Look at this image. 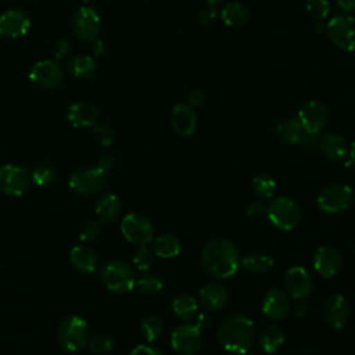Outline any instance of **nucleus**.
I'll use <instances>...</instances> for the list:
<instances>
[{
    "label": "nucleus",
    "mask_w": 355,
    "mask_h": 355,
    "mask_svg": "<svg viewBox=\"0 0 355 355\" xmlns=\"http://www.w3.org/2000/svg\"><path fill=\"white\" fill-rule=\"evenodd\" d=\"M80 1H85V3H86V1H90V0H80Z\"/></svg>",
    "instance_id": "13d9d810"
},
{
    "label": "nucleus",
    "mask_w": 355,
    "mask_h": 355,
    "mask_svg": "<svg viewBox=\"0 0 355 355\" xmlns=\"http://www.w3.org/2000/svg\"><path fill=\"white\" fill-rule=\"evenodd\" d=\"M352 191H354V197H355V189H354V190H352Z\"/></svg>",
    "instance_id": "bf43d9fd"
},
{
    "label": "nucleus",
    "mask_w": 355,
    "mask_h": 355,
    "mask_svg": "<svg viewBox=\"0 0 355 355\" xmlns=\"http://www.w3.org/2000/svg\"><path fill=\"white\" fill-rule=\"evenodd\" d=\"M304 132L305 130L302 129V126L297 118H284L276 125L277 137L287 144L298 146Z\"/></svg>",
    "instance_id": "bb28decb"
},
{
    "label": "nucleus",
    "mask_w": 355,
    "mask_h": 355,
    "mask_svg": "<svg viewBox=\"0 0 355 355\" xmlns=\"http://www.w3.org/2000/svg\"><path fill=\"white\" fill-rule=\"evenodd\" d=\"M322 312L333 329H343L349 318V305L341 294H331L324 300Z\"/></svg>",
    "instance_id": "f3484780"
},
{
    "label": "nucleus",
    "mask_w": 355,
    "mask_h": 355,
    "mask_svg": "<svg viewBox=\"0 0 355 355\" xmlns=\"http://www.w3.org/2000/svg\"><path fill=\"white\" fill-rule=\"evenodd\" d=\"M67 118L73 128H90L98 121V110L92 103H73L68 108Z\"/></svg>",
    "instance_id": "aec40b11"
},
{
    "label": "nucleus",
    "mask_w": 355,
    "mask_h": 355,
    "mask_svg": "<svg viewBox=\"0 0 355 355\" xmlns=\"http://www.w3.org/2000/svg\"><path fill=\"white\" fill-rule=\"evenodd\" d=\"M31 18L22 10H8L0 15V35L6 37H19L28 33Z\"/></svg>",
    "instance_id": "a211bd4d"
},
{
    "label": "nucleus",
    "mask_w": 355,
    "mask_h": 355,
    "mask_svg": "<svg viewBox=\"0 0 355 355\" xmlns=\"http://www.w3.org/2000/svg\"><path fill=\"white\" fill-rule=\"evenodd\" d=\"M234 355H250L248 352H241V354H234Z\"/></svg>",
    "instance_id": "4d7b16f0"
},
{
    "label": "nucleus",
    "mask_w": 355,
    "mask_h": 355,
    "mask_svg": "<svg viewBox=\"0 0 355 355\" xmlns=\"http://www.w3.org/2000/svg\"><path fill=\"white\" fill-rule=\"evenodd\" d=\"M73 32L83 42H94L100 32V17L92 7L83 6L73 14Z\"/></svg>",
    "instance_id": "4468645a"
},
{
    "label": "nucleus",
    "mask_w": 355,
    "mask_h": 355,
    "mask_svg": "<svg viewBox=\"0 0 355 355\" xmlns=\"http://www.w3.org/2000/svg\"><path fill=\"white\" fill-rule=\"evenodd\" d=\"M53 54L55 58H64L65 55L69 54V42L68 40H58L55 44H54V49H53Z\"/></svg>",
    "instance_id": "de8ad7c7"
},
{
    "label": "nucleus",
    "mask_w": 355,
    "mask_h": 355,
    "mask_svg": "<svg viewBox=\"0 0 355 355\" xmlns=\"http://www.w3.org/2000/svg\"><path fill=\"white\" fill-rule=\"evenodd\" d=\"M121 200L114 193H104L96 201V215L101 222H112L121 214Z\"/></svg>",
    "instance_id": "393cba45"
},
{
    "label": "nucleus",
    "mask_w": 355,
    "mask_h": 355,
    "mask_svg": "<svg viewBox=\"0 0 355 355\" xmlns=\"http://www.w3.org/2000/svg\"><path fill=\"white\" fill-rule=\"evenodd\" d=\"M337 4L340 6L341 10L347 11V12L355 11V0H337Z\"/></svg>",
    "instance_id": "603ef678"
},
{
    "label": "nucleus",
    "mask_w": 355,
    "mask_h": 355,
    "mask_svg": "<svg viewBox=\"0 0 355 355\" xmlns=\"http://www.w3.org/2000/svg\"><path fill=\"white\" fill-rule=\"evenodd\" d=\"M301 355H308V354H301Z\"/></svg>",
    "instance_id": "680f3d73"
},
{
    "label": "nucleus",
    "mask_w": 355,
    "mask_h": 355,
    "mask_svg": "<svg viewBox=\"0 0 355 355\" xmlns=\"http://www.w3.org/2000/svg\"><path fill=\"white\" fill-rule=\"evenodd\" d=\"M71 263L82 273H93L98 266V257L87 245H75L69 252Z\"/></svg>",
    "instance_id": "b1692460"
},
{
    "label": "nucleus",
    "mask_w": 355,
    "mask_h": 355,
    "mask_svg": "<svg viewBox=\"0 0 355 355\" xmlns=\"http://www.w3.org/2000/svg\"><path fill=\"white\" fill-rule=\"evenodd\" d=\"M94 43H96V46H94V51H96V54H104V44H103V42H100V40H94Z\"/></svg>",
    "instance_id": "864d4df0"
},
{
    "label": "nucleus",
    "mask_w": 355,
    "mask_h": 355,
    "mask_svg": "<svg viewBox=\"0 0 355 355\" xmlns=\"http://www.w3.org/2000/svg\"><path fill=\"white\" fill-rule=\"evenodd\" d=\"M97 166L107 175L110 172H112L116 166V158L112 155V154H105L103 155L98 162H97Z\"/></svg>",
    "instance_id": "c03bdc74"
},
{
    "label": "nucleus",
    "mask_w": 355,
    "mask_h": 355,
    "mask_svg": "<svg viewBox=\"0 0 355 355\" xmlns=\"http://www.w3.org/2000/svg\"><path fill=\"white\" fill-rule=\"evenodd\" d=\"M349 161L351 164L355 165V141L351 144V148H349Z\"/></svg>",
    "instance_id": "5fc2aeb1"
},
{
    "label": "nucleus",
    "mask_w": 355,
    "mask_h": 355,
    "mask_svg": "<svg viewBox=\"0 0 355 355\" xmlns=\"http://www.w3.org/2000/svg\"><path fill=\"white\" fill-rule=\"evenodd\" d=\"M172 309L183 320H190V319L196 318L198 313V305H197L196 298L186 293L178 294L173 298Z\"/></svg>",
    "instance_id": "7c9ffc66"
},
{
    "label": "nucleus",
    "mask_w": 355,
    "mask_h": 355,
    "mask_svg": "<svg viewBox=\"0 0 355 355\" xmlns=\"http://www.w3.org/2000/svg\"><path fill=\"white\" fill-rule=\"evenodd\" d=\"M354 252H355V244H354Z\"/></svg>",
    "instance_id": "052dcab7"
},
{
    "label": "nucleus",
    "mask_w": 355,
    "mask_h": 355,
    "mask_svg": "<svg viewBox=\"0 0 355 355\" xmlns=\"http://www.w3.org/2000/svg\"><path fill=\"white\" fill-rule=\"evenodd\" d=\"M171 123L176 133L190 136L197 129V116L191 107L186 104H176L171 114Z\"/></svg>",
    "instance_id": "412c9836"
},
{
    "label": "nucleus",
    "mask_w": 355,
    "mask_h": 355,
    "mask_svg": "<svg viewBox=\"0 0 355 355\" xmlns=\"http://www.w3.org/2000/svg\"><path fill=\"white\" fill-rule=\"evenodd\" d=\"M319 150L326 158L331 161H341L348 154V144L340 135L327 133L320 137Z\"/></svg>",
    "instance_id": "5701e85b"
},
{
    "label": "nucleus",
    "mask_w": 355,
    "mask_h": 355,
    "mask_svg": "<svg viewBox=\"0 0 355 355\" xmlns=\"http://www.w3.org/2000/svg\"><path fill=\"white\" fill-rule=\"evenodd\" d=\"M319 133H308V132H304L298 146H301L304 150H315V148H319Z\"/></svg>",
    "instance_id": "79ce46f5"
},
{
    "label": "nucleus",
    "mask_w": 355,
    "mask_h": 355,
    "mask_svg": "<svg viewBox=\"0 0 355 355\" xmlns=\"http://www.w3.org/2000/svg\"><path fill=\"white\" fill-rule=\"evenodd\" d=\"M218 338L227 352H248L255 338L254 322L245 315H232L219 326Z\"/></svg>",
    "instance_id": "f03ea898"
},
{
    "label": "nucleus",
    "mask_w": 355,
    "mask_h": 355,
    "mask_svg": "<svg viewBox=\"0 0 355 355\" xmlns=\"http://www.w3.org/2000/svg\"><path fill=\"white\" fill-rule=\"evenodd\" d=\"M60 345L68 352H78L89 343V327L83 318L69 315L64 318L57 329Z\"/></svg>",
    "instance_id": "7ed1b4c3"
},
{
    "label": "nucleus",
    "mask_w": 355,
    "mask_h": 355,
    "mask_svg": "<svg viewBox=\"0 0 355 355\" xmlns=\"http://www.w3.org/2000/svg\"><path fill=\"white\" fill-rule=\"evenodd\" d=\"M214 324V318L209 313H197L196 326L200 329H209Z\"/></svg>",
    "instance_id": "8fccbe9b"
},
{
    "label": "nucleus",
    "mask_w": 355,
    "mask_h": 355,
    "mask_svg": "<svg viewBox=\"0 0 355 355\" xmlns=\"http://www.w3.org/2000/svg\"><path fill=\"white\" fill-rule=\"evenodd\" d=\"M29 79L33 86L43 90H50L62 82L64 69L54 60H42L33 65Z\"/></svg>",
    "instance_id": "f8f14e48"
},
{
    "label": "nucleus",
    "mask_w": 355,
    "mask_h": 355,
    "mask_svg": "<svg viewBox=\"0 0 355 355\" xmlns=\"http://www.w3.org/2000/svg\"><path fill=\"white\" fill-rule=\"evenodd\" d=\"M129 355H162L157 348L151 347V345H137L135 347Z\"/></svg>",
    "instance_id": "09e8293b"
},
{
    "label": "nucleus",
    "mask_w": 355,
    "mask_h": 355,
    "mask_svg": "<svg viewBox=\"0 0 355 355\" xmlns=\"http://www.w3.org/2000/svg\"><path fill=\"white\" fill-rule=\"evenodd\" d=\"M122 236L135 245H147L154 239L151 222L139 214H128L121 222Z\"/></svg>",
    "instance_id": "1a4fd4ad"
},
{
    "label": "nucleus",
    "mask_w": 355,
    "mask_h": 355,
    "mask_svg": "<svg viewBox=\"0 0 355 355\" xmlns=\"http://www.w3.org/2000/svg\"><path fill=\"white\" fill-rule=\"evenodd\" d=\"M207 3H208V6H212V7H216V6H219V4H222V3H225V0H207Z\"/></svg>",
    "instance_id": "6e6d98bb"
},
{
    "label": "nucleus",
    "mask_w": 355,
    "mask_h": 355,
    "mask_svg": "<svg viewBox=\"0 0 355 355\" xmlns=\"http://www.w3.org/2000/svg\"><path fill=\"white\" fill-rule=\"evenodd\" d=\"M87 344L93 354H107L114 348L112 337L105 333L96 334L93 338H90V341Z\"/></svg>",
    "instance_id": "e433bc0d"
},
{
    "label": "nucleus",
    "mask_w": 355,
    "mask_h": 355,
    "mask_svg": "<svg viewBox=\"0 0 355 355\" xmlns=\"http://www.w3.org/2000/svg\"><path fill=\"white\" fill-rule=\"evenodd\" d=\"M354 191L349 186L333 183L324 187L318 196V207L326 214H337L351 207Z\"/></svg>",
    "instance_id": "0eeeda50"
},
{
    "label": "nucleus",
    "mask_w": 355,
    "mask_h": 355,
    "mask_svg": "<svg viewBox=\"0 0 355 355\" xmlns=\"http://www.w3.org/2000/svg\"><path fill=\"white\" fill-rule=\"evenodd\" d=\"M201 344V329L196 324H180L171 334V345L179 355H196Z\"/></svg>",
    "instance_id": "9d476101"
},
{
    "label": "nucleus",
    "mask_w": 355,
    "mask_h": 355,
    "mask_svg": "<svg viewBox=\"0 0 355 355\" xmlns=\"http://www.w3.org/2000/svg\"><path fill=\"white\" fill-rule=\"evenodd\" d=\"M182 250L180 240L172 233L159 234L154 240V254L159 258H173Z\"/></svg>",
    "instance_id": "cd10ccee"
},
{
    "label": "nucleus",
    "mask_w": 355,
    "mask_h": 355,
    "mask_svg": "<svg viewBox=\"0 0 355 355\" xmlns=\"http://www.w3.org/2000/svg\"><path fill=\"white\" fill-rule=\"evenodd\" d=\"M284 343V333L277 324H268L259 334V344L266 354H275Z\"/></svg>",
    "instance_id": "c85d7f7f"
},
{
    "label": "nucleus",
    "mask_w": 355,
    "mask_h": 355,
    "mask_svg": "<svg viewBox=\"0 0 355 355\" xmlns=\"http://www.w3.org/2000/svg\"><path fill=\"white\" fill-rule=\"evenodd\" d=\"M97 69V64L93 57L87 54H79L71 58L69 61V71L75 78L87 79L94 75Z\"/></svg>",
    "instance_id": "2f4dec72"
},
{
    "label": "nucleus",
    "mask_w": 355,
    "mask_h": 355,
    "mask_svg": "<svg viewBox=\"0 0 355 355\" xmlns=\"http://www.w3.org/2000/svg\"><path fill=\"white\" fill-rule=\"evenodd\" d=\"M290 298L286 291L280 288H270L262 300L263 313L273 320L283 319L290 311Z\"/></svg>",
    "instance_id": "6ab92c4d"
},
{
    "label": "nucleus",
    "mask_w": 355,
    "mask_h": 355,
    "mask_svg": "<svg viewBox=\"0 0 355 355\" xmlns=\"http://www.w3.org/2000/svg\"><path fill=\"white\" fill-rule=\"evenodd\" d=\"M268 219L282 230H293L301 222V208L288 197H277L268 207Z\"/></svg>",
    "instance_id": "39448f33"
},
{
    "label": "nucleus",
    "mask_w": 355,
    "mask_h": 355,
    "mask_svg": "<svg viewBox=\"0 0 355 355\" xmlns=\"http://www.w3.org/2000/svg\"><path fill=\"white\" fill-rule=\"evenodd\" d=\"M133 263L139 270L147 272L154 263V255L146 245H140L133 252Z\"/></svg>",
    "instance_id": "4c0bfd02"
},
{
    "label": "nucleus",
    "mask_w": 355,
    "mask_h": 355,
    "mask_svg": "<svg viewBox=\"0 0 355 355\" xmlns=\"http://www.w3.org/2000/svg\"><path fill=\"white\" fill-rule=\"evenodd\" d=\"M306 11L315 19H324L330 12V4L327 0H306Z\"/></svg>",
    "instance_id": "58836bf2"
},
{
    "label": "nucleus",
    "mask_w": 355,
    "mask_h": 355,
    "mask_svg": "<svg viewBox=\"0 0 355 355\" xmlns=\"http://www.w3.org/2000/svg\"><path fill=\"white\" fill-rule=\"evenodd\" d=\"M101 280L110 291L116 294H125L136 284L132 268L121 259H111L103 266Z\"/></svg>",
    "instance_id": "20e7f679"
},
{
    "label": "nucleus",
    "mask_w": 355,
    "mask_h": 355,
    "mask_svg": "<svg viewBox=\"0 0 355 355\" xmlns=\"http://www.w3.org/2000/svg\"><path fill=\"white\" fill-rule=\"evenodd\" d=\"M343 266V258L338 250L330 244L322 245L316 250L313 258L315 270L326 279L336 276Z\"/></svg>",
    "instance_id": "2eb2a0df"
},
{
    "label": "nucleus",
    "mask_w": 355,
    "mask_h": 355,
    "mask_svg": "<svg viewBox=\"0 0 355 355\" xmlns=\"http://www.w3.org/2000/svg\"><path fill=\"white\" fill-rule=\"evenodd\" d=\"M284 284L288 294L295 300H305L313 290V280L302 266H293L284 276Z\"/></svg>",
    "instance_id": "dca6fc26"
},
{
    "label": "nucleus",
    "mask_w": 355,
    "mask_h": 355,
    "mask_svg": "<svg viewBox=\"0 0 355 355\" xmlns=\"http://www.w3.org/2000/svg\"><path fill=\"white\" fill-rule=\"evenodd\" d=\"M247 214L254 218V219H262L265 216H268V207L259 201L257 202H252L248 209H247Z\"/></svg>",
    "instance_id": "a18cd8bd"
},
{
    "label": "nucleus",
    "mask_w": 355,
    "mask_h": 355,
    "mask_svg": "<svg viewBox=\"0 0 355 355\" xmlns=\"http://www.w3.org/2000/svg\"><path fill=\"white\" fill-rule=\"evenodd\" d=\"M100 233H101V223L96 219H89L82 225L79 230V239L83 243H89L96 240Z\"/></svg>",
    "instance_id": "ea45409f"
},
{
    "label": "nucleus",
    "mask_w": 355,
    "mask_h": 355,
    "mask_svg": "<svg viewBox=\"0 0 355 355\" xmlns=\"http://www.w3.org/2000/svg\"><path fill=\"white\" fill-rule=\"evenodd\" d=\"M144 295H157L162 290V280L153 273L141 275L135 284Z\"/></svg>",
    "instance_id": "f704fd0d"
},
{
    "label": "nucleus",
    "mask_w": 355,
    "mask_h": 355,
    "mask_svg": "<svg viewBox=\"0 0 355 355\" xmlns=\"http://www.w3.org/2000/svg\"><path fill=\"white\" fill-rule=\"evenodd\" d=\"M201 261L205 270L216 279L233 276L241 263L239 250L225 237L211 239L202 248Z\"/></svg>",
    "instance_id": "f257e3e1"
},
{
    "label": "nucleus",
    "mask_w": 355,
    "mask_h": 355,
    "mask_svg": "<svg viewBox=\"0 0 355 355\" xmlns=\"http://www.w3.org/2000/svg\"><path fill=\"white\" fill-rule=\"evenodd\" d=\"M105 179L107 175L98 166H85L71 173L68 186L79 196H92L104 187Z\"/></svg>",
    "instance_id": "423d86ee"
},
{
    "label": "nucleus",
    "mask_w": 355,
    "mask_h": 355,
    "mask_svg": "<svg viewBox=\"0 0 355 355\" xmlns=\"http://www.w3.org/2000/svg\"><path fill=\"white\" fill-rule=\"evenodd\" d=\"M198 300L201 305L208 311H219L222 309L227 300V290L219 283H208L200 288Z\"/></svg>",
    "instance_id": "4be33fe9"
},
{
    "label": "nucleus",
    "mask_w": 355,
    "mask_h": 355,
    "mask_svg": "<svg viewBox=\"0 0 355 355\" xmlns=\"http://www.w3.org/2000/svg\"><path fill=\"white\" fill-rule=\"evenodd\" d=\"M220 18L225 25L230 28L244 26L250 19V11L239 1H229L220 11Z\"/></svg>",
    "instance_id": "a878e982"
},
{
    "label": "nucleus",
    "mask_w": 355,
    "mask_h": 355,
    "mask_svg": "<svg viewBox=\"0 0 355 355\" xmlns=\"http://www.w3.org/2000/svg\"><path fill=\"white\" fill-rule=\"evenodd\" d=\"M31 183L26 169L17 165H3L0 168V191L10 197L22 196Z\"/></svg>",
    "instance_id": "9b49d317"
},
{
    "label": "nucleus",
    "mask_w": 355,
    "mask_h": 355,
    "mask_svg": "<svg viewBox=\"0 0 355 355\" xmlns=\"http://www.w3.org/2000/svg\"><path fill=\"white\" fill-rule=\"evenodd\" d=\"M327 36L338 49L355 50V18L348 14L333 17L327 24Z\"/></svg>",
    "instance_id": "6e6552de"
},
{
    "label": "nucleus",
    "mask_w": 355,
    "mask_h": 355,
    "mask_svg": "<svg viewBox=\"0 0 355 355\" xmlns=\"http://www.w3.org/2000/svg\"><path fill=\"white\" fill-rule=\"evenodd\" d=\"M251 190L259 200H269L276 193V182L268 173H258L252 178Z\"/></svg>",
    "instance_id": "473e14b6"
},
{
    "label": "nucleus",
    "mask_w": 355,
    "mask_h": 355,
    "mask_svg": "<svg viewBox=\"0 0 355 355\" xmlns=\"http://www.w3.org/2000/svg\"><path fill=\"white\" fill-rule=\"evenodd\" d=\"M31 179L37 186H49L55 179V168L50 162L42 161L33 166Z\"/></svg>",
    "instance_id": "72a5a7b5"
},
{
    "label": "nucleus",
    "mask_w": 355,
    "mask_h": 355,
    "mask_svg": "<svg viewBox=\"0 0 355 355\" xmlns=\"http://www.w3.org/2000/svg\"><path fill=\"white\" fill-rule=\"evenodd\" d=\"M241 265L251 273H265L273 266V258L266 252L252 251L241 259Z\"/></svg>",
    "instance_id": "c756f323"
},
{
    "label": "nucleus",
    "mask_w": 355,
    "mask_h": 355,
    "mask_svg": "<svg viewBox=\"0 0 355 355\" xmlns=\"http://www.w3.org/2000/svg\"><path fill=\"white\" fill-rule=\"evenodd\" d=\"M205 101V93L200 89H194L187 96V105L191 108L200 107Z\"/></svg>",
    "instance_id": "49530a36"
},
{
    "label": "nucleus",
    "mask_w": 355,
    "mask_h": 355,
    "mask_svg": "<svg viewBox=\"0 0 355 355\" xmlns=\"http://www.w3.org/2000/svg\"><path fill=\"white\" fill-rule=\"evenodd\" d=\"M216 19V8L212 6L202 7L198 12V21L202 25H211Z\"/></svg>",
    "instance_id": "37998d69"
},
{
    "label": "nucleus",
    "mask_w": 355,
    "mask_h": 355,
    "mask_svg": "<svg viewBox=\"0 0 355 355\" xmlns=\"http://www.w3.org/2000/svg\"><path fill=\"white\" fill-rule=\"evenodd\" d=\"M141 331L148 343L158 340L164 331V323L158 316H147L141 323Z\"/></svg>",
    "instance_id": "c9c22d12"
},
{
    "label": "nucleus",
    "mask_w": 355,
    "mask_h": 355,
    "mask_svg": "<svg viewBox=\"0 0 355 355\" xmlns=\"http://www.w3.org/2000/svg\"><path fill=\"white\" fill-rule=\"evenodd\" d=\"M294 315L300 319L309 315V305L305 300H297V304L294 305Z\"/></svg>",
    "instance_id": "3c124183"
},
{
    "label": "nucleus",
    "mask_w": 355,
    "mask_h": 355,
    "mask_svg": "<svg viewBox=\"0 0 355 355\" xmlns=\"http://www.w3.org/2000/svg\"><path fill=\"white\" fill-rule=\"evenodd\" d=\"M93 135L96 140L103 146H110L115 139V130L107 123H96Z\"/></svg>",
    "instance_id": "a19ab883"
},
{
    "label": "nucleus",
    "mask_w": 355,
    "mask_h": 355,
    "mask_svg": "<svg viewBox=\"0 0 355 355\" xmlns=\"http://www.w3.org/2000/svg\"><path fill=\"white\" fill-rule=\"evenodd\" d=\"M297 119L305 132L320 133L327 123L329 110L324 103L319 100H309L300 108Z\"/></svg>",
    "instance_id": "ddd939ff"
}]
</instances>
